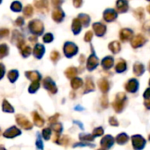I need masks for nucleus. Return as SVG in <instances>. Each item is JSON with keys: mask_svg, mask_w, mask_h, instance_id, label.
Returning <instances> with one entry per match:
<instances>
[{"mask_svg": "<svg viewBox=\"0 0 150 150\" xmlns=\"http://www.w3.org/2000/svg\"><path fill=\"white\" fill-rule=\"evenodd\" d=\"M81 3H82V0H73V5L76 7L81 6Z\"/></svg>", "mask_w": 150, "mask_h": 150, "instance_id": "47", "label": "nucleus"}, {"mask_svg": "<svg viewBox=\"0 0 150 150\" xmlns=\"http://www.w3.org/2000/svg\"><path fill=\"white\" fill-rule=\"evenodd\" d=\"M126 96L124 93H119L116 96V100L113 103V108L117 112H120L123 110L125 103H126Z\"/></svg>", "mask_w": 150, "mask_h": 150, "instance_id": "1", "label": "nucleus"}, {"mask_svg": "<svg viewBox=\"0 0 150 150\" xmlns=\"http://www.w3.org/2000/svg\"><path fill=\"white\" fill-rule=\"evenodd\" d=\"M64 17V14L63 11H62L60 8H57V9L53 12V13H52V18H53V20H55L57 22H59V21H63Z\"/></svg>", "mask_w": 150, "mask_h": 150, "instance_id": "13", "label": "nucleus"}, {"mask_svg": "<svg viewBox=\"0 0 150 150\" xmlns=\"http://www.w3.org/2000/svg\"><path fill=\"white\" fill-rule=\"evenodd\" d=\"M147 11H148V13H150V6H148V7H147Z\"/></svg>", "mask_w": 150, "mask_h": 150, "instance_id": "54", "label": "nucleus"}, {"mask_svg": "<svg viewBox=\"0 0 150 150\" xmlns=\"http://www.w3.org/2000/svg\"><path fill=\"white\" fill-rule=\"evenodd\" d=\"M148 139H149V140H150V135L148 136Z\"/></svg>", "mask_w": 150, "mask_h": 150, "instance_id": "57", "label": "nucleus"}, {"mask_svg": "<svg viewBox=\"0 0 150 150\" xmlns=\"http://www.w3.org/2000/svg\"><path fill=\"white\" fill-rule=\"evenodd\" d=\"M51 135V129L50 128H45L42 130V137L44 138V139L49 140Z\"/></svg>", "mask_w": 150, "mask_h": 150, "instance_id": "32", "label": "nucleus"}, {"mask_svg": "<svg viewBox=\"0 0 150 150\" xmlns=\"http://www.w3.org/2000/svg\"><path fill=\"white\" fill-rule=\"evenodd\" d=\"M132 141L133 148L135 150H141L144 148V146L146 145L145 139L140 135H133L132 137Z\"/></svg>", "mask_w": 150, "mask_h": 150, "instance_id": "3", "label": "nucleus"}, {"mask_svg": "<svg viewBox=\"0 0 150 150\" xmlns=\"http://www.w3.org/2000/svg\"><path fill=\"white\" fill-rule=\"evenodd\" d=\"M90 146V147H94L95 146L94 145H92V144H85V143H77V144H75L73 146L75 147V146Z\"/></svg>", "mask_w": 150, "mask_h": 150, "instance_id": "45", "label": "nucleus"}, {"mask_svg": "<svg viewBox=\"0 0 150 150\" xmlns=\"http://www.w3.org/2000/svg\"><path fill=\"white\" fill-rule=\"evenodd\" d=\"M32 13H33V9H32V7H31L30 6H28L25 9V14H26L27 16H30V15L32 14Z\"/></svg>", "mask_w": 150, "mask_h": 150, "instance_id": "42", "label": "nucleus"}, {"mask_svg": "<svg viewBox=\"0 0 150 150\" xmlns=\"http://www.w3.org/2000/svg\"><path fill=\"white\" fill-rule=\"evenodd\" d=\"M58 57H59V54L57 51H54L51 53V59L53 61H56L57 59H58Z\"/></svg>", "mask_w": 150, "mask_h": 150, "instance_id": "46", "label": "nucleus"}, {"mask_svg": "<svg viewBox=\"0 0 150 150\" xmlns=\"http://www.w3.org/2000/svg\"><path fill=\"white\" fill-rule=\"evenodd\" d=\"M7 47L6 45H0V58L7 54Z\"/></svg>", "mask_w": 150, "mask_h": 150, "instance_id": "38", "label": "nucleus"}, {"mask_svg": "<svg viewBox=\"0 0 150 150\" xmlns=\"http://www.w3.org/2000/svg\"><path fill=\"white\" fill-rule=\"evenodd\" d=\"M71 85L74 89H77V88H79L80 87L82 86V81L80 78H74V79H72V81L71 82Z\"/></svg>", "mask_w": 150, "mask_h": 150, "instance_id": "27", "label": "nucleus"}, {"mask_svg": "<svg viewBox=\"0 0 150 150\" xmlns=\"http://www.w3.org/2000/svg\"><path fill=\"white\" fill-rule=\"evenodd\" d=\"M32 115H33V119H34V123L35 125H37L38 127H41L44 125V120L37 112H33Z\"/></svg>", "mask_w": 150, "mask_h": 150, "instance_id": "16", "label": "nucleus"}, {"mask_svg": "<svg viewBox=\"0 0 150 150\" xmlns=\"http://www.w3.org/2000/svg\"><path fill=\"white\" fill-rule=\"evenodd\" d=\"M98 64V59L96 58V56H90L88 60V70H93L95 69Z\"/></svg>", "mask_w": 150, "mask_h": 150, "instance_id": "15", "label": "nucleus"}, {"mask_svg": "<svg viewBox=\"0 0 150 150\" xmlns=\"http://www.w3.org/2000/svg\"><path fill=\"white\" fill-rule=\"evenodd\" d=\"M62 1L63 0H53V4L55 5V6H58V5H60L61 3H62Z\"/></svg>", "mask_w": 150, "mask_h": 150, "instance_id": "51", "label": "nucleus"}, {"mask_svg": "<svg viewBox=\"0 0 150 150\" xmlns=\"http://www.w3.org/2000/svg\"><path fill=\"white\" fill-rule=\"evenodd\" d=\"M3 111L4 112H8V113L14 112L13 108L12 107V105L6 100H4V102H3Z\"/></svg>", "mask_w": 150, "mask_h": 150, "instance_id": "25", "label": "nucleus"}, {"mask_svg": "<svg viewBox=\"0 0 150 150\" xmlns=\"http://www.w3.org/2000/svg\"><path fill=\"white\" fill-rule=\"evenodd\" d=\"M79 20L81 21V22L84 25V26H88V22H89V17L85 15V14H81L80 17H78Z\"/></svg>", "mask_w": 150, "mask_h": 150, "instance_id": "33", "label": "nucleus"}, {"mask_svg": "<svg viewBox=\"0 0 150 150\" xmlns=\"http://www.w3.org/2000/svg\"><path fill=\"white\" fill-rule=\"evenodd\" d=\"M110 124L111 125H115V126H117V125H118L117 120L115 117H111L110 118Z\"/></svg>", "mask_w": 150, "mask_h": 150, "instance_id": "44", "label": "nucleus"}, {"mask_svg": "<svg viewBox=\"0 0 150 150\" xmlns=\"http://www.w3.org/2000/svg\"><path fill=\"white\" fill-rule=\"evenodd\" d=\"M144 97L146 98V99H149L150 98V88H147L146 90V92L144 93Z\"/></svg>", "mask_w": 150, "mask_h": 150, "instance_id": "49", "label": "nucleus"}, {"mask_svg": "<svg viewBox=\"0 0 150 150\" xmlns=\"http://www.w3.org/2000/svg\"><path fill=\"white\" fill-rule=\"evenodd\" d=\"M27 76H28V78H30L31 80H34V81H38L39 78H40V75H39L36 71L28 72V73H27Z\"/></svg>", "mask_w": 150, "mask_h": 150, "instance_id": "35", "label": "nucleus"}, {"mask_svg": "<svg viewBox=\"0 0 150 150\" xmlns=\"http://www.w3.org/2000/svg\"><path fill=\"white\" fill-rule=\"evenodd\" d=\"M21 134V131L19 128H17L16 126H12L4 132L3 136L6 139H13Z\"/></svg>", "mask_w": 150, "mask_h": 150, "instance_id": "4", "label": "nucleus"}, {"mask_svg": "<svg viewBox=\"0 0 150 150\" xmlns=\"http://www.w3.org/2000/svg\"><path fill=\"white\" fill-rule=\"evenodd\" d=\"M117 18V13L114 10H107L105 13H104V20L108 22H111L113 21L115 19Z\"/></svg>", "mask_w": 150, "mask_h": 150, "instance_id": "12", "label": "nucleus"}, {"mask_svg": "<svg viewBox=\"0 0 150 150\" xmlns=\"http://www.w3.org/2000/svg\"><path fill=\"white\" fill-rule=\"evenodd\" d=\"M117 8L119 12L125 13L128 9V4L126 2V0H117Z\"/></svg>", "mask_w": 150, "mask_h": 150, "instance_id": "14", "label": "nucleus"}, {"mask_svg": "<svg viewBox=\"0 0 150 150\" xmlns=\"http://www.w3.org/2000/svg\"><path fill=\"white\" fill-rule=\"evenodd\" d=\"M81 21L78 19H75L73 21V23H72V31L74 34H78L81 32Z\"/></svg>", "mask_w": 150, "mask_h": 150, "instance_id": "18", "label": "nucleus"}, {"mask_svg": "<svg viewBox=\"0 0 150 150\" xmlns=\"http://www.w3.org/2000/svg\"><path fill=\"white\" fill-rule=\"evenodd\" d=\"M17 76H18V73H17L16 71H11V72L9 73V78H10L11 81L13 79V81H14L16 80Z\"/></svg>", "mask_w": 150, "mask_h": 150, "instance_id": "39", "label": "nucleus"}, {"mask_svg": "<svg viewBox=\"0 0 150 150\" xmlns=\"http://www.w3.org/2000/svg\"><path fill=\"white\" fill-rule=\"evenodd\" d=\"M132 35V31L127 28H124L120 31V38L123 41L128 40L129 38H131V36Z\"/></svg>", "mask_w": 150, "mask_h": 150, "instance_id": "17", "label": "nucleus"}, {"mask_svg": "<svg viewBox=\"0 0 150 150\" xmlns=\"http://www.w3.org/2000/svg\"><path fill=\"white\" fill-rule=\"evenodd\" d=\"M110 50L114 52V53H117L120 50V43L118 42H110V44L109 45Z\"/></svg>", "mask_w": 150, "mask_h": 150, "instance_id": "26", "label": "nucleus"}, {"mask_svg": "<svg viewBox=\"0 0 150 150\" xmlns=\"http://www.w3.org/2000/svg\"><path fill=\"white\" fill-rule=\"evenodd\" d=\"M95 137H99V136H102L103 134V129L102 127H97L94 130L93 133H92Z\"/></svg>", "mask_w": 150, "mask_h": 150, "instance_id": "37", "label": "nucleus"}, {"mask_svg": "<svg viewBox=\"0 0 150 150\" xmlns=\"http://www.w3.org/2000/svg\"><path fill=\"white\" fill-rule=\"evenodd\" d=\"M77 50H78L77 46L75 44H73L72 42H66L65 45L64 46V52L65 56L68 57H72L76 54Z\"/></svg>", "mask_w": 150, "mask_h": 150, "instance_id": "5", "label": "nucleus"}, {"mask_svg": "<svg viewBox=\"0 0 150 150\" xmlns=\"http://www.w3.org/2000/svg\"><path fill=\"white\" fill-rule=\"evenodd\" d=\"M52 40H53V36H52L51 34H47V35L43 37V41H44L45 42H51Z\"/></svg>", "mask_w": 150, "mask_h": 150, "instance_id": "41", "label": "nucleus"}, {"mask_svg": "<svg viewBox=\"0 0 150 150\" xmlns=\"http://www.w3.org/2000/svg\"><path fill=\"white\" fill-rule=\"evenodd\" d=\"M98 150H105L104 148H101V149H98Z\"/></svg>", "mask_w": 150, "mask_h": 150, "instance_id": "55", "label": "nucleus"}, {"mask_svg": "<svg viewBox=\"0 0 150 150\" xmlns=\"http://www.w3.org/2000/svg\"><path fill=\"white\" fill-rule=\"evenodd\" d=\"M114 142H115L114 138L111 135H106V136H104L102 139V140H101V146L104 149H110L113 146Z\"/></svg>", "mask_w": 150, "mask_h": 150, "instance_id": "6", "label": "nucleus"}, {"mask_svg": "<svg viewBox=\"0 0 150 150\" xmlns=\"http://www.w3.org/2000/svg\"><path fill=\"white\" fill-rule=\"evenodd\" d=\"M98 85H99V88L103 92L106 93L109 90V82L106 80H101L98 81Z\"/></svg>", "mask_w": 150, "mask_h": 150, "instance_id": "21", "label": "nucleus"}, {"mask_svg": "<svg viewBox=\"0 0 150 150\" xmlns=\"http://www.w3.org/2000/svg\"><path fill=\"white\" fill-rule=\"evenodd\" d=\"M125 88L128 92L130 93H134L137 91L138 89V81L136 80H130L126 85H125Z\"/></svg>", "mask_w": 150, "mask_h": 150, "instance_id": "9", "label": "nucleus"}, {"mask_svg": "<svg viewBox=\"0 0 150 150\" xmlns=\"http://www.w3.org/2000/svg\"><path fill=\"white\" fill-rule=\"evenodd\" d=\"M4 71H5V68L3 67V65H1V64H0V78H1V77L3 76Z\"/></svg>", "mask_w": 150, "mask_h": 150, "instance_id": "50", "label": "nucleus"}, {"mask_svg": "<svg viewBox=\"0 0 150 150\" xmlns=\"http://www.w3.org/2000/svg\"><path fill=\"white\" fill-rule=\"evenodd\" d=\"M44 53V48L42 47V45L38 44L34 50V54L35 57H37V58H41V57L42 56V54Z\"/></svg>", "mask_w": 150, "mask_h": 150, "instance_id": "23", "label": "nucleus"}, {"mask_svg": "<svg viewBox=\"0 0 150 150\" xmlns=\"http://www.w3.org/2000/svg\"><path fill=\"white\" fill-rule=\"evenodd\" d=\"M148 69L150 70V64H149V65H148Z\"/></svg>", "mask_w": 150, "mask_h": 150, "instance_id": "56", "label": "nucleus"}, {"mask_svg": "<svg viewBox=\"0 0 150 150\" xmlns=\"http://www.w3.org/2000/svg\"><path fill=\"white\" fill-rule=\"evenodd\" d=\"M128 139H129V137H128V135L125 134V133H120V134H118V135L117 136V138H116V140H117V142L119 145H124V144H125V143L128 141Z\"/></svg>", "mask_w": 150, "mask_h": 150, "instance_id": "19", "label": "nucleus"}, {"mask_svg": "<svg viewBox=\"0 0 150 150\" xmlns=\"http://www.w3.org/2000/svg\"><path fill=\"white\" fill-rule=\"evenodd\" d=\"M51 128H52V130H53L54 132H56V133H57V134H59V133L62 132V130H63V126H62V125H61V124H57V123H54V124H52Z\"/></svg>", "mask_w": 150, "mask_h": 150, "instance_id": "29", "label": "nucleus"}, {"mask_svg": "<svg viewBox=\"0 0 150 150\" xmlns=\"http://www.w3.org/2000/svg\"><path fill=\"white\" fill-rule=\"evenodd\" d=\"M80 138L81 140L83 141H90V140H94L95 136L93 134H85V133H81L80 134Z\"/></svg>", "mask_w": 150, "mask_h": 150, "instance_id": "30", "label": "nucleus"}, {"mask_svg": "<svg viewBox=\"0 0 150 150\" xmlns=\"http://www.w3.org/2000/svg\"><path fill=\"white\" fill-rule=\"evenodd\" d=\"M16 122L21 127H22L25 130H30L33 128L32 123L23 115H21V114L17 115L16 116Z\"/></svg>", "mask_w": 150, "mask_h": 150, "instance_id": "2", "label": "nucleus"}, {"mask_svg": "<svg viewBox=\"0 0 150 150\" xmlns=\"http://www.w3.org/2000/svg\"><path fill=\"white\" fill-rule=\"evenodd\" d=\"M93 28H94V30H95L96 34L98 36H103L106 32V28L102 23H95L93 25Z\"/></svg>", "mask_w": 150, "mask_h": 150, "instance_id": "8", "label": "nucleus"}, {"mask_svg": "<svg viewBox=\"0 0 150 150\" xmlns=\"http://www.w3.org/2000/svg\"><path fill=\"white\" fill-rule=\"evenodd\" d=\"M76 73H77V69L75 67H70L65 71V74L68 78H73L74 75H76Z\"/></svg>", "mask_w": 150, "mask_h": 150, "instance_id": "28", "label": "nucleus"}, {"mask_svg": "<svg viewBox=\"0 0 150 150\" xmlns=\"http://www.w3.org/2000/svg\"><path fill=\"white\" fill-rule=\"evenodd\" d=\"M38 88H39V82H38V81H35L29 88V92L35 93Z\"/></svg>", "mask_w": 150, "mask_h": 150, "instance_id": "36", "label": "nucleus"}, {"mask_svg": "<svg viewBox=\"0 0 150 150\" xmlns=\"http://www.w3.org/2000/svg\"><path fill=\"white\" fill-rule=\"evenodd\" d=\"M149 84H150V81H149Z\"/></svg>", "mask_w": 150, "mask_h": 150, "instance_id": "59", "label": "nucleus"}, {"mask_svg": "<svg viewBox=\"0 0 150 150\" xmlns=\"http://www.w3.org/2000/svg\"><path fill=\"white\" fill-rule=\"evenodd\" d=\"M145 105H146V107L147 109H150V98L145 102Z\"/></svg>", "mask_w": 150, "mask_h": 150, "instance_id": "52", "label": "nucleus"}, {"mask_svg": "<svg viewBox=\"0 0 150 150\" xmlns=\"http://www.w3.org/2000/svg\"><path fill=\"white\" fill-rule=\"evenodd\" d=\"M0 150H6V147H5V146H0Z\"/></svg>", "mask_w": 150, "mask_h": 150, "instance_id": "53", "label": "nucleus"}, {"mask_svg": "<svg viewBox=\"0 0 150 150\" xmlns=\"http://www.w3.org/2000/svg\"><path fill=\"white\" fill-rule=\"evenodd\" d=\"M133 71H134V73L136 75H138V76H139V75H141L144 71V66L141 64H135L134 66H133Z\"/></svg>", "mask_w": 150, "mask_h": 150, "instance_id": "24", "label": "nucleus"}, {"mask_svg": "<svg viewBox=\"0 0 150 150\" xmlns=\"http://www.w3.org/2000/svg\"><path fill=\"white\" fill-rule=\"evenodd\" d=\"M43 84H44L45 88H46V89H48V90H49L50 92H51L52 94H55V93L57 92L56 85H55V83H54V82H53L50 78H47V79L44 81Z\"/></svg>", "mask_w": 150, "mask_h": 150, "instance_id": "10", "label": "nucleus"}, {"mask_svg": "<svg viewBox=\"0 0 150 150\" xmlns=\"http://www.w3.org/2000/svg\"><path fill=\"white\" fill-rule=\"evenodd\" d=\"M57 117H58V115H57H57H55V116H53V117H51L50 118V123L54 124V123L57 121Z\"/></svg>", "mask_w": 150, "mask_h": 150, "instance_id": "48", "label": "nucleus"}, {"mask_svg": "<svg viewBox=\"0 0 150 150\" xmlns=\"http://www.w3.org/2000/svg\"><path fill=\"white\" fill-rule=\"evenodd\" d=\"M95 87H94V83L90 81V80H88L87 82H86V88H85V93H88L89 91H92L94 90Z\"/></svg>", "mask_w": 150, "mask_h": 150, "instance_id": "34", "label": "nucleus"}, {"mask_svg": "<svg viewBox=\"0 0 150 150\" xmlns=\"http://www.w3.org/2000/svg\"><path fill=\"white\" fill-rule=\"evenodd\" d=\"M145 42H146V39L144 36L137 35V36L133 37V39L132 41V45L134 48H138V47H140L141 45H143L145 43Z\"/></svg>", "mask_w": 150, "mask_h": 150, "instance_id": "11", "label": "nucleus"}, {"mask_svg": "<svg viewBox=\"0 0 150 150\" xmlns=\"http://www.w3.org/2000/svg\"><path fill=\"white\" fill-rule=\"evenodd\" d=\"M29 28H31V31L35 34H41L43 30V26L42 24L41 21H31L30 25H29Z\"/></svg>", "mask_w": 150, "mask_h": 150, "instance_id": "7", "label": "nucleus"}, {"mask_svg": "<svg viewBox=\"0 0 150 150\" xmlns=\"http://www.w3.org/2000/svg\"><path fill=\"white\" fill-rule=\"evenodd\" d=\"M148 1H150V0H148Z\"/></svg>", "mask_w": 150, "mask_h": 150, "instance_id": "60", "label": "nucleus"}, {"mask_svg": "<svg viewBox=\"0 0 150 150\" xmlns=\"http://www.w3.org/2000/svg\"><path fill=\"white\" fill-rule=\"evenodd\" d=\"M35 145H36V147L39 150H43V143H42V140L40 133H37V139H36Z\"/></svg>", "mask_w": 150, "mask_h": 150, "instance_id": "31", "label": "nucleus"}, {"mask_svg": "<svg viewBox=\"0 0 150 150\" xmlns=\"http://www.w3.org/2000/svg\"><path fill=\"white\" fill-rule=\"evenodd\" d=\"M125 69H126V63H125V61L123 60V59H120L118 61V63L117 64V65H116V71L117 72H123Z\"/></svg>", "mask_w": 150, "mask_h": 150, "instance_id": "22", "label": "nucleus"}, {"mask_svg": "<svg viewBox=\"0 0 150 150\" xmlns=\"http://www.w3.org/2000/svg\"><path fill=\"white\" fill-rule=\"evenodd\" d=\"M0 134H1V129H0Z\"/></svg>", "mask_w": 150, "mask_h": 150, "instance_id": "58", "label": "nucleus"}, {"mask_svg": "<svg viewBox=\"0 0 150 150\" xmlns=\"http://www.w3.org/2000/svg\"><path fill=\"white\" fill-rule=\"evenodd\" d=\"M113 62H114V60H113V58H112L111 57H106L103 60L102 64H103V66L105 69H110V67H112Z\"/></svg>", "mask_w": 150, "mask_h": 150, "instance_id": "20", "label": "nucleus"}, {"mask_svg": "<svg viewBox=\"0 0 150 150\" xmlns=\"http://www.w3.org/2000/svg\"><path fill=\"white\" fill-rule=\"evenodd\" d=\"M21 8V4H20L19 2H15V3H13V6H12V9L14 10V11H16V12H17V11H20Z\"/></svg>", "mask_w": 150, "mask_h": 150, "instance_id": "40", "label": "nucleus"}, {"mask_svg": "<svg viewBox=\"0 0 150 150\" xmlns=\"http://www.w3.org/2000/svg\"><path fill=\"white\" fill-rule=\"evenodd\" d=\"M92 36H93V33H92L91 31H88V32L85 35V41L89 42V41L92 39Z\"/></svg>", "mask_w": 150, "mask_h": 150, "instance_id": "43", "label": "nucleus"}]
</instances>
